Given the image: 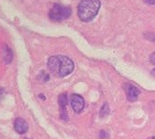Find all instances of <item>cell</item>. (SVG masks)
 I'll return each instance as SVG.
<instances>
[{"instance_id":"4","label":"cell","mask_w":155,"mask_h":139,"mask_svg":"<svg viewBox=\"0 0 155 139\" xmlns=\"http://www.w3.org/2000/svg\"><path fill=\"white\" fill-rule=\"evenodd\" d=\"M123 88L126 93V97L128 101L135 102L137 100L138 95L140 93V91L137 87H136L135 85L130 84V83H124L123 85Z\"/></svg>"},{"instance_id":"7","label":"cell","mask_w":155,"mask_h":139,"mask_svg":"<svg viewBox=\"0 0 155 139\" xmlns=\"http://www.w3.org/2000/svg\"><path fill=\"white\" fill-rule=\"evenodd\" d=\"M12 57H13V53L8 46H5L3 49V59L5 63H10V62L12 61Z\"/></svg>"},{"instance_id":"12","label":"cell","mask_w":155,"mask_h":139,"mask_svg":"<svg viewBox=\"0 0 155 139\" xmlns=\"http://www.w3.org/2000/svg\"><path fill=\"white\" fill-rule=\"evenodd\" d=\"M99 138H100V139H107L108 138V134L103 130V131L100 132V134H99Z\"/></svg>"},{"instance_id":"5","label":"cell","mask_w":155,"mask_h":139,"mask_svg":"<svg viewBox=\"0 0 155 139\" xmlns=\"http://www.w3.org/2000/svg\"><path fill=\"white\" fill-rule=\"evenodd\" d=\"M70 102L72 108L76 113H80L84 108V99L80 94H72Z\"/></svg>"},{"instance_id":"10","label":"cell","mask_w":155,"mask_h":139,"mask_svg":"<svg viewBox=\"0 0 155 139\" xmlns=\"http://www.w3.org/2000/svg\"><path fill=\"white\" fill-rule=\"evenodd\" d=\"M60 118L63 121H68V111H66V109H60Z\"/></svg>"},{"instance_id":"6","label":"cell","mask_w":155,"mask_h":139,"mask_svg":"<svg viewBox=\"0 0 155 139\" xmlns=\"http://www.w3.org/2000/svg\"><path fill=\"white\" fill-rule=\"evenodd\" d=\"M14 129L18 134H25L28 130V124L24 119L18 118V119L15 120V122H14Z\"/></svg>"},{"instance_id":"15","label":"cell","mask_w":155,"mask_h":139,"mask_svg":"<svg viewBox=\"0 0 155 139\" xmlns=\"http://www.w3.org/2000/svg\"><path fill=\"white\" fill-rule=\"evenodd\" d=\"M3 92H4V91H3V89H0V97L2 96V94H3Z\"/></svg>"},{"instance_id":"2","label":"cell","mask_w":155,"mask_h":139,"mask_svg":"<svg viewBox=\"0 0 155 139\" xmlns=\"http://www.w3.org/2000/svg\"><path fill=\"white\" fill-rule=\"evenodd\" d=\"M100 8V0H81L78 6V16L84 23L90 22L97 15Z\"/></svg>"},{"instance_id":"17","label":"cell","mask_w":155,"mask_h":139,"mask_svg":"<svg viewBox=\"0 0 155 139\" xmlns=\"http://www.w3.org/2000/svg\"><path fill=\"white\" fill-rule=\"evenodd\" d=\"M150 139H155V136H154V137H151V138H150Z\"/></svg>"},{"instance_id":"11","label":"cell","mask_w":155,"mask_h":139,"mask_svg":"<svg viewBox=\"0 0 155 139\" xmlns=\"http://www.w3.org/2000/svg\"><path fill=\"white\" fill-rule=\"evenodd\" d=\"M146 38H148L149 40L150 41H154L155 42V34H152V33H147L145 35Z\"/></svg>"},{"instance_id":"14","label":"cell","mask_w":155,"mask_h":139,"mask_svg":"<svg viewBox=\"0 0 155 139\" xmlns=\"http://www.w3.org/2000/svg\"><path fill=\"white\" fill-rule=\"evenodd\" d=\"M149 5H155V0H144Z\"/></svg>"},{"instance_id":"13","label":"cell","mask_w":155,"mask_h":139,"mask_svg":"<svg viewBox=\"0 0 155 139\" xmlns=\"http://www.w3.org/2000/svg\"><path fill=\"white\" fill-rule=\"evenodd\" d=\"M150 62L152 63V65H155V52L151 53L150 56Z\"/></svg>"},{"instance_id":"1","label":"cell","mask_w":155,"mask_h":139,"mask_svg":"<svg viewBox=\"0 0 155 139\" xmlns=\"http://www.w3.org/2000/svg\"><path fill=\"white\" fill-rule=\"evenodd\" d=\"M48 67L55 76L64 78L73 72L74 63L66 56H51L48 60Z\"/></svg>"},{"instance_id":"9","label":"cell","mask_w":155,"mask_h":139,"mask_svg":"<svg viewBox=\"0 0 155 139\" xmlns=\"http://www.w3.org/2000/svg\"><path fill=\"white\" fill-rule=\"evenodd\" d=\"M109 114V108H108V105L107 103H105L103 105V106L101 108V110H100V117L104 118L106 116H107Z\"/></svg>"},{"instance_id":"16","label":"cell","mask_w":155,"mask_h":139,"mask_svg":"<svg viewBox=\"0 0 155 139\" xmlns=\"http://www.w3.org/2000/svg\"><path fill=\"white\" fill-rule=\"evenodd\" d=\"M151 75H152L153 77H155V68H154V69H153V70L151 71Z\"/></svg>"},{"instance_id":"3","label":"cell","mask_w":155,"mask_h":139,"mask_svg":"<svg viewBox=\"0 0 155 139\" xmlns=\"http://www.w3.org/2000/svg\"><path fill=\"white\" fill-rule=\"evenodd\" d=\"M72 10L69 7H64L60 4H55L49 12V17L53 22H61L70 17Z\"/></svg>"},{"instance_id":"8","label":"cell","mask_w":155,"mask_h":139,"mask_svg":"<svg viewBox=\"0 0 155 139\" xmlns=\"http://www.w3.org/2000/svg\"><path fill=\"white\" fill-rule=\"evenodd\" d=\"M58 104L60 109H66V105H68V94H66V92H63L59 95Z\"/></svg>"}]
</instances>
